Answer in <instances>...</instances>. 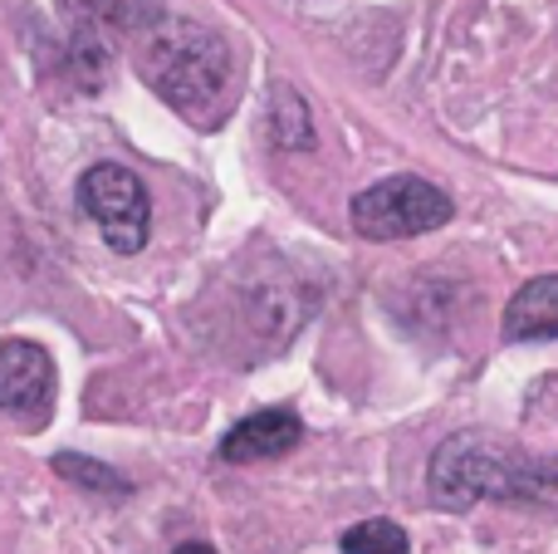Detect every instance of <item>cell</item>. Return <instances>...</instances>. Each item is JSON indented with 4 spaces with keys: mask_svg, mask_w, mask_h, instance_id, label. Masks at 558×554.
I'll return each mask as SVG.
<instances>
[{
    "mask_svg": "<svg viewBox=\"0 0 558 554\" xmlns=\"http://www.w3.org/2000/svg\"><path fill=\"white\" fill-rule=\"evenodd\" d=\"M123 35L133 39V59L147 88L177 113L206 118L231 84V45L211 25L186 15H167L153 0L123 5Z\"/></svg>",
    "mask_w": 558,
    "mask_h": 554,
    "instance_id": "obj_1",
    "label": "cell"
},
{
    "mask_svg": "<svg viewBox=\"0 0 558 554\" xmlns=\"http://www.w3.org/2000/svg\"><path fill=\"white\" fill-rule=\"evenodd\" d=\"M432 501L441 510H471L485 501L558 510V457L505 447L485 432H456L432 457Z\"/></svg>",
    "mask_w": 558,
    "mask_h": 554,
    "instance_id": "obj_2",
    "label": "cell"
},
{
    "mask_svg": "<svg viewBox=\"0 0 558 554\" xmlns=\"http://www.w3.org/2000/svg\"><path fill=\"white\" fill-rule=\"evenodd\" d=\"M451 196L426 177H383L367 192L353 196V231L363 241H407V236H426L436 226L451 221Z\"/></svg>",
    "mask_w": 558,
    "mask_h": 554,
    "instance_id": "obj_3",
    "label": "cell"
},
{
    "mask_svg": "<svg viewBox=\"0 0 558 554\" xmlns=\"http://www.w3.org/2000/svg\"><path fill=\"white\" fill-rule=\"evenodd\" d=\"M78 206L98 221L104 241L123 255H137L147 245L153 231V202H147V186L137 172L118 162H98L78 177Z\"/></svg>",
    "mask_w": 558,
    "mask_h": 554,
    "instance_id": "obj_4",
    "label": "cell"
},
{
    "mask_svg": "<svg viewBox=\"0 0 558 554\" xmlns=\"http://www.w3.org/2000/svg\"><path fill=\"white\" fill-rule=\"evenodd\" d=\"M59 373L39 344L29 339H5L0 344V412L15 418H49L54 408Z\"/></svg>",
    "mask_w": 558,
    "mask_h": 554,
    "instance_id": "obj_5",
    "label": "cell"
},
{
    "mask_svg": "<svg viewBox=\"0 0 558 554\" xmlns=\"http://www.w3.org/2000/svg\"><path fill=\"white\" fill-rule=\"evenodd\" d=\"M299 442H304V422L289 408H265V412L241 418L226 432L221 461H241V467H251V461H275V457H284V451H294Z\"/></svg>",
    "mask_w": 558,
    "mask_h": 554,
    "instance_id": "obj_6",
    "label": "cell"
},
{
    "mask_svg": "<svg viewBox=\"0 0 558 554\" xmlns=\"http://www.w3.org/2000/svg\"><path fill=\"white\" fill-rule=\"evenodd\" d=\"M505 339L510 344H539L558 339V275H534L514 290L505 304Z\"/></svg>",
    "mask_w": 558,
    "mask_h": 554,
    "instance_id": "obj_7",
    "label": "cell"
},
{
    "mask_svg": "<svg viewBox=\"0 0 558 554\" xmlns=\"http://www.w3.org/2000/svg\"><path fill=\"white\" fill-rule=\"evenodd\" d=\"M338 550L343 554H412L407 545V530L397 526V520H357V526L343 530V540H338Z\"/></svg>",
    "mask_w": 558,
    "mask_h": 554,
    "instance_id": "obj_8",
    "label": "cell"
},
{
    "mask_svg": "<svg viewBox=\"0 0 558 554\" xmlns=\"http://www.w3.org/2000/svg\"><path fill=\"white\" fill-rule=\"evenodd\" d=\"M54 471H59L64 481H74V486L98 491V496H128V481L118 477V471H108L104 461H94V457H74V451H59V457H54Z\"/></svg>",
    "mask_w": 558,
    "mask_h": 554,
    "instance_id": "obj_9",
    "label": "cell"
},
{
    "mask_svg": "<svg viewBox=\"0 0 558 554\" xmlns=\"http://www.w3.org/2000/svg\"><path fill=\"white\" fill-rule=\"evenodd\" d=\"M172 554H216V550L206 545V540H186V545H177Z\"/></svg>",
    "mask_w": 558,
    "mask_h": 554,
    "instance_id": "obj_10",
    "label": "cell"
}]
</instances>
